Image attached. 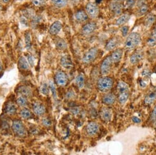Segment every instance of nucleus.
I'll return each mask as SVG.
<instances>
[{"instance_id": "4", "label": "nucleus", "mask_w": 156, "mask_h": 155, "mask_svg": "<svg viewBox=\"0 0 156 155\" xmlns=\"http://www.w3.org/2000/svg\"><path fill=\"white\" fill-rule=\"evenodd\" d=\"M99 49L97 47H93L87 51L82 58L84 63L89 64L93 62L96 59L99 54Z\"/></svg>"}, {"instance_id": "35", "label": "nucleus", "mask_w": 156, "mask_h": 155, "mask_svg": "<svg viewBox=\"0 0 156 155\" xmlns=\"http://www.w3.org/2000/svg\"><path fill=\"white\" fill-rule=\"evenodd\" d=\"M149 8L148 5L146 4H144L142 5L139 6V10H138V13L140 15H144L148 11Z\"/></svg>"}, {"instance_id": "49", "label": "nucleus", "mask_w": 156, "mask_h": 155, "mask_svg": "<svg viewBox=\"0 0 156 155\" xmlns=\"http://www.w3.org/2000/svg\"><path fill=\"white\" fill-rule=\"evenodd\" d=\"M1 1H2L4 3H8L9 2L10 0H0Z\"/></svg>"}, {"instance_id": "15", "label": "nucleus", "mask_w": 156, "mask_h": 155, "mask_svg": "<svg viewBox=\"0 0 156 155\" xmlns=\"http://www.w3.org/2000/svg\"><path fill=\"white\" fill-rule=\"evenodd\" d=\"M156 100V87L152 88L146 96L144 101L146 105H151Z\"/></svg>"}, {"instance_id": "3", "label": "nucleus", "mask_w": 156, "mask_h": 155, "mask_svg": "<svg viewBox=\"0 0 156 155\" xmlns=\"http://www.w3.org/2000/svg\"><path fill=\"white\" fill-rule=\"evenodd\" d=\"M11 128L13 132L19 137H24L27 135V131L22 122L19 120L13 121Z\"/></svg>"}, {"instance_id": "1", "label": "nucleus", "mask_w": 156, "mask_h": 155, "mask_svg": "<svg viewBox=\"0 0 156 155\" xmlns=\"http://www.w3.org/2000/svg\"><path fill=\"white\" fill-rule=\"evenodd\" d=\"M141 37L138 32H133L130 34L125 41V48L128 50L135 49L141 43Z\"/></svg>"}, {"instance_id": "8", "label": "nucleus", "mask_w": 156, "mask_h": 155, "mask_svg": "<svg viewBox=\"0 0 156 155\" xmlns=\"http://www.w3.org/2000/svg\"><path fill=\"white\" fill-rule=\"evenodd\" d=\"M99 127L98 124L95 122H91L87 124L86 127V131L89 136H93L99 132Z\"/></svg>"}, {"instance_id": "22", "label": "nucleus", "mask_w": 156, "mask_h": 155, "mask_svg": "<svg viewBox=\"0 0 156 155\" xmlns=\"http://www.w3.org/2000/svg\"><path fill=\"white\" fill-rule=\"evenodd\" d=\"M75 18L78 22H84L87 21L89 18V16L86 12L84 11L83 10H80L78 11L75 14Z\"/></svg>"}, {"instance_id": "24", "label": "nucleus", "mask_w": 156, "mask_h": 155, "mask_svg": "<svg viewBox=\"0 0 156 155\" xmlns=\"http://www.w3.org/2000/svg\"><path fill=\"white\" fill-rule=\"evenodd\" d=\"M5 112L11 116L14 115L17 112V106L14 103H8L6 106Z\"/></svg>"}, {"instance_id": "20", "label": "nucleus", "mask_w": 156, "mask_h": 155, "mask_svg": "<svg viewBox=\"0 0 156 155\" xmlns=\"http://www.w3.org/2000/svg\"><path fill=\"white\" fill-rule=\"evenodd\" d=\"M17 92L21 95L26 97H30L32 95V91L31 88L27 86H21L18 88Z\"/></svg>"}, {"instance_id": "33", "label": "nucleus", "mask_w": 156, "mask_h": 155, "mask_svg": "<svg viewBox=\"0 0 156 155\" xmlns=\"http://www.w3.org/2000/svg\"><path fill=\"white\" fill-rule=\"evenodd\" d=\"M28 99L27 98L24 96H21L20 97H19L17 99V103L19 106H22V107H24L27 106L28 105Z\"/></svg>"}, {"instance_id": "9", "label": "nucleus", "mask_w": 156, "mask_h": 155, "mask_svg": "<svg viewBox=\"0 0 156 155\" xmlns=\"http://www.w3.org/2000/svg\"><path fill=\"white\" fill-rule=\"evenodd\" d=\"M112 116V110L108 108H102L100 111V119L105 123H108L111 121Z\"/></svg>"}, {"instance_id": "16", "label": "nucleus", "mask_w": 156, "mask_h": 155, "mask_svg": "<svg viewBox=\"0 0 156 155\" xmlns=\"http://www.w3.org/2000/svg\"><path fill=\"white\" fill-rule=\"evenodd\" d=\"M60 64L61 66L66 69H70L73 68V62L69 55H65L61 57Z\"/></svg>"}, {"instance_id": "23", "label": "nucleus", "mask_w": 156, "mask_h": 155, "mask_svg": "<svg viewBox=\"0 0 156 155\" xmlns=\"http://www.w3.org/2000/svg\"><path fill=\"white\" fill-rule=\"evenodd\" d=\"M18 66L19 68L22 70H28L30 67L28 61L24 56H21L19 58L18 62Z\"/></svg>"}, {"instance_id": "18", "label": "nucleus", "mask_w": 156, "mask_h": 155, "mask_svg": "<svg viewBox=\"0 0 156 155\" xmlns=\"http://www.w3.org/2000/svg\"><path fill=\"white\" fill-rule=\"evenodd\" d=\"M54 43L56 48L59 50L63 51L67 49L68 45L67 42L61 38H56L54 40Z\"/></svg>"}, {"instance_id": "38", "label": "nucleus", "mask_w": 156, "mask_h": 155, "mask_svg": "<svg viewBox=\"0 0 156 155\" xmlns=\"http://www.w3.org/2000/svg\"><path fill=\"white\" fill-rule=\"evenodd\" d=\"M42 123L45 127H50L52 125V122L47 118H43L42 120Z\"/></svg>"}, {"instance_id": "41", "label": "nucleus", "mask_w": 156, "mask_h": 155, "mask_svg": "<svg viewBox=\"0 0 156 155\" xmlns=\"http://www.w3.org/2000/svg\"><path fill=\"white\" fill-rule=\"evenodd\" d=\"M27 61H28V63L29 64L30 66H31L32 67H34V59L31 55H28L27 56Z\"/></svg>"}, {"instance_id": "39", "label": "nucleus", "mask_w": 156, "mask_h": 155, "mask_svg": "<svg viewBox=\"0 0 156 155\" xmlns=\"http://www.w3.org/2000/svg\"><path fill=\"white\" fill-rule=\"evenodd\" d=\"M129 27L127 26H123L121 28V32L123 37H126L128 34Z\"/></svg>"}, {"instance_id": "31", "label": "nucleus", "mask_w": 156, "mask_h": 155, "mask_svg": "<svg viewBox=\"0 0 156 155\" xmlns=\"http://www.w3.org/2000/svg\"><path fill=\"white\" fill-rule=\"evenodd\" d=\"M52 4L57 8H64L67 5L68 0H50Z\"/></svg>"}, {"instance_id": "36", "label": "nucleus", "mask_w": 156, "mask_h": 155, "mask_svg": "<svg viewBox=\"0 0 156 155\" xmlns=\"http://www.w3.org/2000/svg\"><path fill=\"white\" fill-rule=\"evenodd\" d=\"M49 90H50V88L47 84L45 83V84L42 85L41 88H40V92L43 95L46 96L48 95V93H49Z\"/></svg>"}, {"instance_id": "53", "label": "nucleus", "mask_w": 156, "mask_h": 155, "mask_svg": "<svg viewBox=\"0 0 156 155\" xmlns=\"http://www.w3.org/2000/svg\"><path fill=\"white\" fill-rule=\"evenodd\" d=\"M154 34L156 35V27H155V28H154Z\"/></svg>"}, {"instance_id": "47", "label": "nucleus", "mask_w": 156, "mask_h": 155, "mask_svg": "<svg viewBox=\"0 0 156 155\" xmlns=\"http://www.w3.org/2000/svg\"><path fill=\"white\" fill-rule=\"evenodd\" d=\"M139 85H140V86L142 87V88H144L147 85L141 79V80H139Z\"/></svg>"}, {"instance_id": "32", "label": "nucleus", "mask_w": 156, "mask_h": 155, "mask_svg": "<svg viewBox=\"0 0 156 155\" xmlns=\"http://www.w3.org/2000/svg\"><path fill=\"white\" fill-rule=\"evenodd\" d=\"M24 41L26 48L27 50H30L31 48V38L30 32H26L24 34Z\"/></svg>"}, {"instance_id": "14", "label": "nucleus", "mask_w": 156, "mask_h": 155, "mask_svg": "<svg viewBox=\"0 0 156 155\" xmlns=\"http://www.w3.org/2000/svg\"><path fill=\"white\" fill-rule=\"evenodd\" d=\"M144 57V52L141 50L136 51L131 56L130 58V62L132 64L138 63Z\"/></svg>"}, {"instance_id": "29", "label": "nucleus", "mask_w": 156, "mask_h": 155, "mask_svg": "<svg viewBox=\"0 0 156 155\" xmlns=\"http://www.w3.org/2000/svg\"><path fill=\"white\" fill-rule=\"evenodd\" d=\"M76 83L78 88L80 89L83 88L85 84V78L82 73H80L76 76Z\"/></svg>"}, {"instance_id": "43", "label": "nucleus", "mask_w": 156, "mask_h": 155, "mask_svg": "<svg viewBox=\"0 0 156 155\" xmlns=\"http://www.w3.org/2000/svg\"><path fill=\"white\" fill-rule=\"evenodd\" d=\"M151 119L152 121H156V106H154V108L152 110V113L151 114Z\"/></svg>"}, {"instance_id": "34", "label": "nucleus", "mask_w": 156, "mask_h": 155, "mask_svg": "<svg viewBox=\"0 0 156 155\" xmlns=\"http://www.w3.org/2000/svg\"><path fill=\"white\" fill-rule=\"evenodd\" d=\"M147 44L148 47H154L156 45V35L154 32L151 34V35L147 40Z\"/></svg>"}, {"instance_id": "48", "label": "nucleus", "mask_w": 156, "mask_h": 155, "mask_svg": "<svg viewBox=\"0 0 156 155\" xmlns=\"http://www.w3.org/2000/svg\"><path fill=\"white\" fill-rule=\"evenodd\" d=\"M145 0H138V6H141L144 4H145Z\"/></svg>"}, {"instance_id": "7", "label": "nucleus", "mask_w": 156, "mask_h": 155, "mask_svg": "<svg viewBox=\"0 0 156 155\" xmlns=\"http://www.w3.org/2000/svg\"><path fill=\"white\" fill-rule=\"evenodd\" d=\"M55 80L56 84L60 86H65L68 82V76L65 72L58 71L55 76Z\"/></svg>"}, {"instance_id": "52", "label": "nucleus", "mask_w": 156, "mask_h": 155, "mask_svg": "<svg viewBox=\"0 0 156 155\" xmlns=\"http://www.w3.org/2000/svg\"><path fill=\"white\" fill-rule=\"evenodd\" d=\"M114 1H115V2H123V1H125V0H113Z\"/></svg>"}, {"instance_id": "56", "label": "nucleus", "mask_w": 156, "mask_h": 155, "mask_svg": "<svg viewBox=\"0 0 156 155\" xmlns=\"http://www.w3.org/2000/svg\"></svg>"}, {"instance_id": "50", "label": "nucleus", "mask_w": 156, "mask_h": 155, "mask_svg": "<svg viewBox=\"0 0 156 155\" xmlns=\"http://www.w3.org/2000/svg\"><path fill=\"white\" fill-rule=\"evenodd\" d=\"M2 69H3V66H2V63L0 61V72H1Z\"/></svg>"}, {"instance_id": "21", "label": "nucleus", "mask_w": 156, "mask_h": 155, "mask_svg": "<svg viewBox=\"0 0 156 155\" xmlns=\"http://www.w3.org/2000/svg\"><path fill=\"white\" fill-rule=\"evenodd\" d=\"M118 43H119V40L118 39V38H112L106 44L105 46L106 50L110 51L115 49V47H117L118 45Z\"/></svg>"}, {"instance_id": "55", "label": "nucleus", "mask_w": 156, "mask_h": 155, "mask_svg": "<svg viewBox=\"0 0 156 155\" xmlns=\"http://www.w3.org/2000/svg\"><path fill=\"white\" fill-rule=\"evenodd\" d=\"M18 1H24V0H17Z\"/></svg>"}, {"instance_id": "25", "label": "nucleus", "mask_w": 156, "mask_h": 155, "mask_svg": "<svg viewBox=\"0 0 156 155\" xmlns=\"http://www.w3.org/2000/svg\"><path fill=\"white\" fill-rule=\"evenodd\" d=\"M156 19V16L154 14H148L146 16V17L145 19L144 24H145V26H146L147 27H150L152 25L154 24Z\"/></svg>"}, {"instance_id": "30", "label": "nucleus", "mask_w": 156, "mask_h": 155, "mask_svg": "<svg viewBox=\"0 0 156 155\" xmlns=\"http://www.w3.org/2000/svg\"><path fill=\"white\" fill-rule=\"evenodd\" d=\"M19 114L21 118L26 120L30 119L32 116L31 111L27 108L22 109V110L20 111Z\"/></svg>"}, {"instance_id": "28", "label": "nucleus", "mask_w": 156, "mask_h": 155, "mask_svg": "<svg viewBox=\"0 0 156 155\" xmlns=\"http://www.w3.org/2000/svg\"><path fill=\"white\" fill-rule=\"evenodd\" d=\"M129 92H125L119 93L118 101L121 105H124L128 100L129 98Z\"/></svg>"}, {"instance_id": "51", "label": "nucleus", "mask_w": 156, "mask_h": 155, "mask_svg": "<svg viewBox=\"0 0 156 155\" xmlns=\"http://www.w3.org/2000/svg\"><path fill=\"white\" fill-rule=\"evenodd\" d=\"M71 1H72V2H73V3H76L79 2L80 0H71Z\"/></svg>"}, {"instance_id": "26", "label": "nucleus", "mask_w": 156, "mask_h": 155, "mask_svg": "<svg viewBox=\"0 0 156 155\" xmlns=\"http://www.w3.org/2000/svg\"><path fill=\"white\" fill-rule=\"evenodd\" d=\"M130 17L131 16L128 14H123L117 19L116 22H115V25L117 26H121V25L125 24L129 21Z\"/></svg>"}, {"instance_id": "10", "label": "nucleus", "mask_w": 156, "mask_h": 155, "mask_svg": "<svg viewBox=\"0 0 156 155\" xmlns=\"http://www.w3.org/2000/svg\"><path fill=\"white\" fill-rule=\"evenodd\" d=\"M110 11L115 15H121L123 11V6L120 2L113 1L109 5Z\"/></svg>"}, {"instance_id": "6", "label": "nucleus", "mask_w": 156, "mask_h": 155, "mask_svg": "<svg viewBox=\"0 0 156 155\" xmlns=\"http://www.w3.org/2000/svg\"><path fill=\"white\" fill-rule=\"evenodd\" d=\"M86 9L87 15L92 19H96L99 16V8L94 3H88L86 5Z\"/></svg>"}, {"instance_id": "5", "label": "nucleus", "mask_w": 156, "mask_h": 155, "mask_svg": "<svg viewBox=\"0 0 156 155\" xmlns=\"http://www.w3.org/2000/svg\"><path fill=\"white\" fill-rule=\"evenodd\" d=\"M112 63L113 61L110 56L105 58L100 67V73L102 75H107L109 74L112 69Z\"/></svg>"}, {"instance_id": "40", "label": "nucleus", "mask_w": 156, "mask_h": 155, "mask_svg": "<svg viewBox=\"0 0 156 155\" xmlns=\"http://www.w3.org/2000/svg\"><path fill=\"white\" fill-rule=\"evenodd\" d=\"M49 88L51 90L52 93H53V95L54 96V98L56 97V88L54 86V85L53 84V83L52 82L50 83L49 84Z\"/></svg>"}, {"instance_id": "45", "label": "nucleus", "mask_w": 156, "mask_h": 155, "mask_svg": "<svg viewBox=\"0 0 156 155\" xmlns=\"http://www.w3.org/2000/svg\"><path fill=\"white\" fill-rule=\"evenodd\" d=\"M74 93H73V91H70V92H69L68 93H67V95H66V97L67 98H68V99H71V98H72L74 97Z\"/></svg>"}, {"instance_id": "44", "label": "nucleus", "mask_w": 156, "mask_h": 155, "mask_svg": "<svg viewBox=\"0 0 156 155\" xmlns=\"http://www.w3.org/2000/svg\"><path fill=\"white\" fill-rule=\"evenodd\" d=\"M132 120L135 123L138 124L141 122V120L139 118H138L135 116H134L132 117Z\"/></svg>"}, {"instance_id": "11", "label": "nucleus", "mask_w": 156, "mask_h": 155, "mask_svg": "<svg viewBox=\"0 0 156 155\" xmlns=\"http://www.w3.org/2000/svg\"><path fill=\"white\" fill-rule=\"evenodd\" d=\"M33 110L37 116H41L44 114L46 109L44 106L39 102H35L33 104Z\"/></svg>"}, {"instance_id": "13", "label": "nucleus", "mask_w": 156, "mask_h": 155, "mask_svg": "<svg viewBox=\"0 0 156 155\" xmlns=\"http://www.w3.org/2000/svg\"><path fill=\"white\" fill-rule=\"evenodd\" d=\"M62 28V24L60 21H55L50 25L49 33L52 35H56L59 34Z\"/></svg>"}, {"instance_id": "12", "label": "nucleus", "mask_w": 156, "mask_h": 155, "mask_svg": "<svg viewBox=\"0 0 156 155\" xmlns=\"http://www.w3.org/2000/svg\"><path fill=\"white\" fill-rule=\"evenodd\" d=\"M96 24L94 22H88L84 25L82 28V33L84 35H88L93 33L96 29Z\"/></svg>"}, {"instance_id": "2", "label": "nucleus", "mask_w": 156, "mask_h": 155, "mask_svg": "<svg viewBox=\"0 0 156 155\" xmlns=\"http://www.w3.org/2000/svg\"><path fill=\"white\" fill-rule=\"evenodd\" d=\"M113 85V80L111 77L103 76L99 79L97 83V87L99 91L105 93L109 91Z\"/></svg>"}, {"instance_id": "17", "label": "nucleus", "mask_w": 156, "mask_h": 155, "mask_svg": "<svg viewBox=\"0 0 156 155\" xmlns=\"http://www.w3.org/2000/svg\"><path fill=\"white\" fill-rule=\"evenodd\" d=\"M116 98L113 93H106L102 97V102L105 105L110 106L115 103Z\"/></svg>"}, {"instance_id": "37", "label": "nucleus", "mask_w": 156, "mask_h": 155, "mask_svg": "<svg viewBox=\"0 0 156 155\" xmlns=\"http://www.w3.org/2000/svg\"><path fill=\"white\" fill-rule=\"evenodd\" d=\"M32 3L35 6H42L46 4L45 0H31Z\"/></svg>"}, {"instance_id": "46", "label": "nucleus", "mask_w": 156, "mask_h": 155, "mask_svg": "<svg viewBox=\"0 0 156 155\" xmlns=\"http://www.w3.org/2000/svg\"><path fill=\"white\" fill-rule=\"evenodd\" d=\"M143 76H149V75H151V73H150V71L147 69H146L145 71H143V73H142Z\"/></svg>"}, {"instance_id": "19", "label": "nucleus", "mask_w": 156, "mask_h": 155, "mask_svg": "<svg viewBox=\"0 0 156 155\" xmlns=\"http://www.w3.org/2000/svg\"><path fill=\"white\" fill-rule=\"evenodd\" d=\"M123 51L122 49H117L113 51L112 55L110 56L113 63H118L121 61L122 58Z\"/></svg>"}, {"instance_id": "54", "label": "nucleus", "mask_w": 156, "mask_h": 155, "mask_svg": "<svg viewBox=\"0 0 156 155\" xmlns=\"http://www.w3.org/2000/svg\"><path fill=\"white\" fill-rule=\"evenodd\" d=\"M1 9H2V7H1V6L0 5V12H1Z\"/></svg>"}, {"instance_id": "27", "label": "nucleus", "mask_w": 156, "mask_h": 155, "mask_svg": "<svg viewBox=\"0 0 156 155\" xmlns=\"http://www.w3.org/2000/svg\"><path fill=\"white\" fill-rule=\"evenodd\" d=\"M117 90L119 93L122 92H128L129 87L128 85L123 81H119L117 84Z\"/></svg>"}, {"instance_id": "42", "label": "nucleus", "mask_w": 156, "mask_h": 155, "mask_svg": "<svg viewBox=\"0 0 156 155\" xmlns=\"http://www.w3.org/2000/svg\"><path fill=\"white\" fill-rule=\"evenodd\" d=\"M126 5L128 8H131L135 4L136 0H125Z\"/></svg>"}]
</instances>
